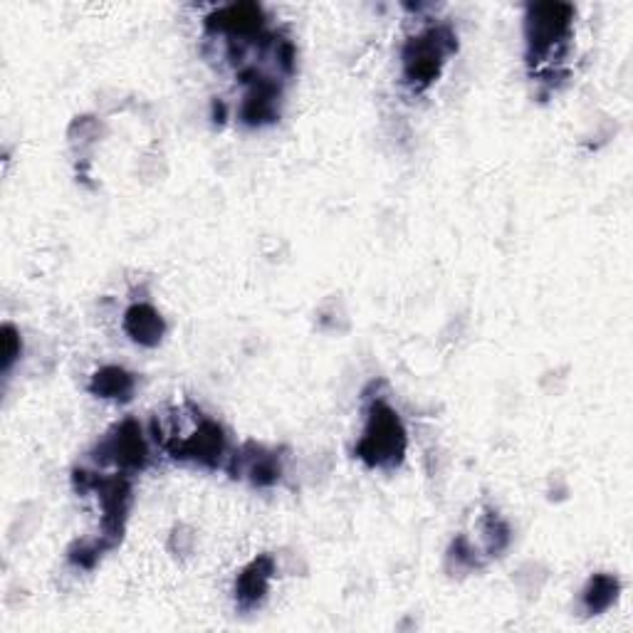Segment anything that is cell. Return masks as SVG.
I'll return each instance as SVG.
<instances>
[{
    "label": "cell",
    "mask_w": 633,
    "mask_h": 633,
    "mask_svg": "<svg viewBox=\"0 0 633 633\" xmlns=\"http://www.w3.org/2000/svg\"><path fill=\"white\" fill-rule=\"evenodd\" d=\"M619 594V581L611 577H594L589 581V587L585 589V607L589 614H601L616 601Z\"/></svg>",
    "instance_id": "obj_9"
},
{
    "label": "cell",
    "mask_w": 633,
    "mask_h": 633,
    "mask_svg": "<svg viewBox=\"0 0 633 633\" xmlns=\"http://www.w3.org/2000/svg\"><path fill=\"white\" fill-rule=\"evenodd\" d=\"M102 460H114L124 470H142L149 460V448L142 428L134 421H124L112 436L105 440Z\"/></svg>",
    "instance_id": "obj_5"
},
{
    "label": "cell",
    "mask_w": 633,
    "mask_h": 633,
    "mask_svg": "<svg viewBox=\"0 0 633 633\" xmlns=\"http://www.w3.org/2000/svg\"><path fill=\"white\" fill-rule=\"evenodd\" d=\"M124 329L129 331V337L139 345L154 347L164 337V319L159 317L154 307L149 305H134L124 317Z\"/></svg>",
    "instance_id": "obj_7"
},
{
    "label": "cell",
    "mask_w": 633,
    "mask_h": 633,
    "mask_svg": "<svg viewBox=\"0 0 633 633\" xmlns=\"http://www.w3.org/2000/svg\"><path fill=\"white\" fill-rule=\"evenodd\" d=\"M92 391L102 399H129V394L134 391V379L124 369L109 367L95 376Z\"/></svg>",
    "instance_id": "obj_8"
},
{
    "label": "cell",
    "mask_w": 633,
    "mask_h": 633,
    "mask_svg": "<svg viewBox=\"0 0 633 633\" xmlns=\"http://www.w3.org/2000/svg\"><path fill=\"white\" fill-rule=\"evenodd\" d=\"M569 13L567 6H539L532 10L527 20V43L537 57H549L552 50L565 43L569 35Z\"/></svg>",
    "instance_id": "obj_3"
},
{
    "label": "cell",
    "mask_w": 633,
    "mask_h": 633,
    "mask_svg": "<svg viewBox=\"0 0 633 633\" xmlns=\"http://www.w3.org/2000/svg\"><path fill=\"white\" fill-rule=\"evenodd\" d=\"M18 357H20V337H18L15 327L6 325L3 327V367H6V371L10 369V364H13Z\"/></svg>",
    "instance_id": "obj_10"
},
{
    "label": "cell",
    "mask_w": 633,
    "mask_h": 633,
    "mask_svg": "<svg viewBox=\"0 0 633 633\" xmlns=\"http://www.w3.org/2000/svg\"><path fill=\"white\" fill-rule=\"evenodd\" d=\"M273 571H275L273 559L260 557L243 571V575L238 577L236 599H238L240 609H255V607H260V601L268 597Z\"/></svg>",
    "instance_id": "obj_6"
},
{
    "label": "cell",
    "mask_w": 633,
    "mask_h": 633,
    "mask_svg": "<svg viewBox=\"0 0 633 633\" xmlns=\"http://www.w3.org/2000/svg\"><path fill=\"white\" fill-rule=\"evenodd\" d=\"M406 454V430L399 414L384 401H376L369 411V421L357 446V456L374 468L399 466Z\"/></svg>",
    "instance_id": "obj_1"
},
{
    "label": "cell",
    "mask_w": 633,
    "mask_h": 633,
    "mask_svg": "<svg viewBox=\"0 0 633 633\" xmlns=\"http://www.w3.org/2000/svg\"><path fill=\"white\" fill-rule=\"evenodd\" d=\"M223 450H226L223 430H220V426L214 424V421L204 418L194 434L171 448V456L181 460H194L198 466L216 468L220 463Z\"/></svg>",
    "instance_id": "obj_4"
},
{
    "label": "cell",
    "mask_w": 633,
    "mask_h": 633,
    "mask_svg": "<svg viewBox=\"0 0 633 633\" xmlns=\"http://www.w3.org/2000/svg\"><path fill=\"white\" fill-rule=\"evenodd\" d=\"M454 40L456 37L448 30H428V33L416 37L404 53V75L408 83L414 87H426L434 83L446 57L454 53Z\"/></svg>",
    "instance_id": "obj_2"
}]
</instances>
